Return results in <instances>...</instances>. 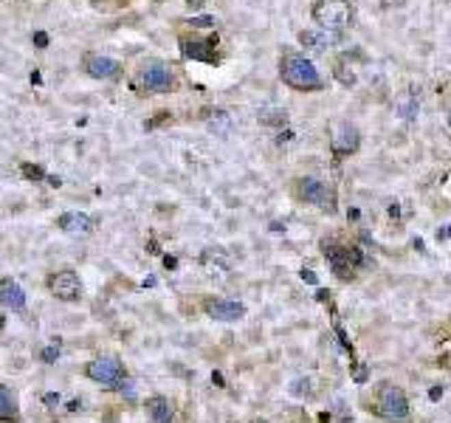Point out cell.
I'll use <instances>...</instances> for the list:
<instances>
[{
	"instance_id": "2e32d148",
	"label": "cell",
	"mask_w": 451,
	"mask_h": 423,
	"mask_svg": "<svg viewBox=\"0 0 451 423\" xmlns=\"http://www.w3.org/2000/svg\"><path fill=\"white\" fill-rule=\"evenodd\" d=\"M57 226L65 234H88L93 229V220L88 215H82V212H65V215H60Z\"/></svg>"
},
{
	"instance_id": "44dd1931",
	"label": "cell",
	"mask_w": 451,
	"mask_h": 423,
	"mask_svg": "<svg viewBox=\"0 0 451 423\" xmlns=\"http://www.w3.org/2000/svg\"><path fill=\"white\" fill-rule=\"evenodd\" d=\"M259 122H266V125H279V122H285V116L276 113V110H259Z\"/></svg>"
},
{
	"instance_id": "7402d4cb",
	"label": "cell",
	"mask_w": 451,
	"mask_h": 423,
	"mask_svg": "<svg viewBox=\"0 0 451 423\" xmlns=\"http://www.w3.org/2000/svg\"><path fill=\"white\" fill-rule=\"evenodd\" d=\"M23 172H26V178H31V181H40L42 178V170L40 167H31V164H23Z\"/></svg>"
},
{
	"instance_id": "8992f818",
	"label": "cell",
	"mask_w": 451,
	"mask_h": 423,
	"mask_svg": "<svg viewBox=\"0 0 451 423\" xmlns=\"http://www.w3.org/2000/svg\"><path fill=\"white\" fill-rule=\"evenodd\" d=\"M311 14H313L319 29L333 31V34L344 31L350 23H352V17H355L350 0H316Z\"/></svg>"
},
{
	"instance_id": "d4e9b609",
	"label": "cell",
	"mask_w": 451,
	"mask_h": 423,
	"mask_svg": "<svg viewBox=\"0 0 451 423\" xmlns=\"http://www.w3.org/2000/svg\"><path fill=\"white\" fill-rule=\"evenodd\" d=\"M251 423H268V420H266V418H257V420H251Z\"/></svg>"
},
{
	"instance_id": "30bf717a",
	"label": "cell",
	"mask_w": 451,
	"mask_h": 423,
	"mask_svg": "<svg viewBox=\"0 0 451 423\" xmlns=\"http://www.w3.org/2000/svg\"><path fill=\"white\" fill-rule=\"evenodd\" d=\"M206 316L218 319V322H240L246 316V305L237 299H223V296H209L203 302Z\"/></svg>"
},
{
	"instance_id": "ba28073f",
	"label": "cell",
	"mask_w": 451,
	"mask_h": 423,
	"mask_svg": "<svg viewBox=\"0 0 451 423\" xmlns=\"http://www.w3.org/2000/svg\"><path fill=\"white\" fill-rule=\"evenodd\" d=\"M361 147V130L352 122H333L330 125V150L336 155H352Z\"/></svg>"
},
{
	"instance_id": "52a82bcc",
	"label": "cell",
	"mask_w": 451,
	"mask_h": 423,
	"mask_svg": "<svg viewBox=\"0 0 451 423\" xmlns=\"http://www.w3.org/2000/svg\"><path fill=\"white\" fill-rule=\"evenodd\" d=\"M136 85L147 93H172L178 90V74L161 60H150L138 68Z\"/></svg>"
},
{
	"instance_id": "8fae6325",
	"label": "cell",
	"mask_w": 451,
	"mask_h": 423,
	"mask_svg": "<svg viewBox=\"0 0 451 423\" xmlns=\"http://www.w3.org/2000/svg\"><path fill=\"white\" fill-rule=\"evenodd\" d=\"M82 68H85L88 77L105 79V82L122 77V62L113 60V57H105V54H88L85 62H82Z\"/></svg>"
},
{
	"instance_id": "9a60e30c",
	"label": "cell",
	"mask_w": 451,
	"mask_h": 423,
	"mask_svg": "<svg viewBox=\"0 0 451 423\" xmlns=\"http://www.w3.org/2000/svg\"><path fill=\"white\" fill-rule=\"evenodd\" d=\"M181 49L186 57H195L201 62H209V65H215L218 57H215V40H181Z\"/></svg>"
},
{
	"instance_id": "9c48e42d",
	"label": "cell",
	"mask_w": 451,
	"mask_h": 423,
	"mask_svg": "<svg viewBox=\"0 0 451 423\" xmlns=\"http://www.w3.org/2000/svg\"><path fill=\"white\" fill-rule=\"evenodd\" d=\"M45 285H49V294L60 302H77L82 296V279L77 277V271H70V268L54 271Z\"/></svg>"
},
{
	"instance_id": "277c9868",
	"label": "cell",
	"mask_w": 451,
	"mask_h": 423,
	"mask_svg": "<svg viewBox=\"0 0 451 423\" xmlns=\"http://www.w3.org/2000/svg\"><path fill=\"white\" fill-rule=\"evenodd\" d=\"M85 375L102 389H122L127 384V370L118 356H96L85 364Z\"/></svg>"
},
{
	"instance_id": "3957f363",
	"label": "cell",
	"mask_w": 451,
	"mask_h": 423,
	"mask_svg": "<svg viewBox=\"0 0 451 423\" xmlns=\"http://www.w3.org/2000/svg\"><path fill=\"white\" fill-rule=\"evenodd\" d=\"M322 254H324V260L330 263V271H333L339 279L350 282L359 277L361 271V251L359 248H352L342 240H324L322 243Z\"/></svg>"
},
{
	"instance_id": "7c38bea8",
	"label": "cell",
	"mask_w": 451,
	"mask_h": 423,
	"mask_svg": "<svg viewBox=\"0 0 451 423\" xmlns=\"http://www.w3.org/2000/svg\"><path fill=\"white\" fill-rule=\"evenodd\" d=\"M0 308H9V311L26 308V291H23V285L12 277L0 279Z\"/></svg>"
},
{
	"instance_id": "5b68a950",
	"label": "cell",
	"mask_w": 451,
	"mask_h": 423,
	"mask_svg": "<svg viewBox=\"0 0 451 423\" xmlns=\"http://www.w3.org/2000/svg\"><path fill=\"white\" fill-rule=\"evenodd\" d=\"M291 190H294L296 201H302V203H307V206H316V209H322V212H336V206H339L336 190H333L330 183H324L322 178H311V175L296 178Z\"/></svg>"
},
{
	"instance_id": "6da1fadb",
	"label": "cell",
	"mask_w": 451,
	"mask_h": 423,
	"mask_svg": "<svg viewBox=\"0 0 451 423\" xmlns=\"http://www.w3.org/2000/svg\"><path fill=\"white\" fill-rule=\"evenodd\" d=\"M372 412L384 423H415L409 392L403 387H398V384H392V381L378 384L375 398H372Z\"/></svg>"
},
{
	"instance_id": "cb8c5ba5",
	"label": "cell",
	"mask_w": 451,
	"mask_h": 423,
	"mask_svg": "<svg viewBox=\"0 0 451 423\" xmlns=\"http://www.w3.org/2000/svg\"><path fill=\"white\" fill-rule=\"evenodd\" d=\"M206 3V0H186V6H192V9H201Z\"/></svg>"
},
{
	"instance_id": "ac0fdd59",
	"label": "cell",
	"mask_w": 451,
	"mask_h": 423,
	"mask_svg": "<svg viewBox=\"0 0 451 423\" xmlns=\"http://www.w3.org/2000/svg\"><path fill=\"white\" fill-rule=\"evenodd\" d=\"M299 40H302V45L305 49H311V51H324V49H330V45L336 42V34L333 31H302L299 34Z\"/></svg>"
},
{
	"instance_id": "e0dca14e",
	"label": "cell",
	"mask_w": 451,
	"mask_h": 423,
	"mask_svg": "<svg viewBox=\"0 0 451 423\" xmlns=\"http://www.w3.org/2000/svg\"><path fill=\"white\" fill-rule=\"evenodd\" d=\"M20 420V404L9 387L0 384V423H17Z\"/></svg>"
},
{
	"instance_id": "4fadbf2b",
	"label": "cell",
	"mask_w": 451,
	"mask_h": 423,
	"mask_svg": "<svg viewBox=\"0 0 451 423\" xmlns=\"http://www.w3.org/2000/svg\"><path fill=\"white\" fill-rule=\"evenodd\" d=\"M147 418L153 423H175L178 420V409L167 395H153L147 401Z\"/></svg>"
},
{
	"instance_id": "484cf974",
	"label": "cell",
	"mask_w": 451,
	"mask_h": 423,
	"mask_svg": "<svg viewBox=\"0 0 451 423\" xmlns=\"http://www.w3.org/2000/svg\"><path fill=\"white\" fill-rule=\"evenodd\" d=\"M448 127H451V110H448Z\"/></svg>"
},
{
	"instance_id": "ffe728a7",
	"label": "cell",
	"mask_w": 451,
	"mask_h": 423,
	"mask_svg": "<svg viewBox=\"0 0 451 423\" xmlns=\"http://www.w3.org/2000/svg\"><path fill=\"white\" fill-rule=\"evenodd\" d=\"M415 113H417L415 97H412V93H400V97H398V116H400V119H412Z\"/></svg>"
},
{
	"instance_id": "603a6c76",
	"label": "cell",
	"mask_w": 451,
	"mask_h": 423,
	"mask_svg": "<svg viewBox=\"0 0 451 423\" xmlns=\"http://www.w3.org/2000/svg\"><path fill=\"white\" fill-rule=\"evenodd\" d=\"M34 45L45 49V45H49V34H45V31H37V34H34Z\"/></svg>"
},
{
	"instance_id": "5bb4252c",
	"label": "cell",
	"mask_w": 451,
	"mask_h": 423,
	"mask_svg": "<svg viewBox=\"0 0 451 423\" xmlns=\"http://www.w3.org/2000/svg\"><path fill=\"white\" fill-rule=\"evenodd\" d=\"M201 266L209 271V274H229L231 271V257L226 248H218V246H211L201 254Z\"/></svg>"
},
{
	"instance_id": "7a4b0ae2",
	"label": "cell",
	"mask_w": 451,
	"mask_h": 423,
	"mask_svg": "<svg viewBox=\"0 0 451 423\" xmlns=\"http://www.w3.org/2000/svg\"><path fill=\"white\" fill-rule=\"evenodd\" d=\"M279 77H282L285 85L299 90V93H313V90H322L324 88L319 68L307 60L305 54H296V51H285L282 54V60H279Z\"/></svg>"
},
{
	"instance_id": "d6986e66",
	"label": "cell",
	"mask_w": 451,
	"mask_h": 423,
	"mask_svg": "<svg viewBox=\"0 0 451 423\" xmlns=\"http://www.w3.org/2000/svg\"><path fill=\"white\" fill-rule=\"evenodd\" d=\"M203 116H206L209 127L215 130V133H229V130H231V116H229L226 110H220V107H211V110H206Z\"/></svg>"
}]
</instances>
